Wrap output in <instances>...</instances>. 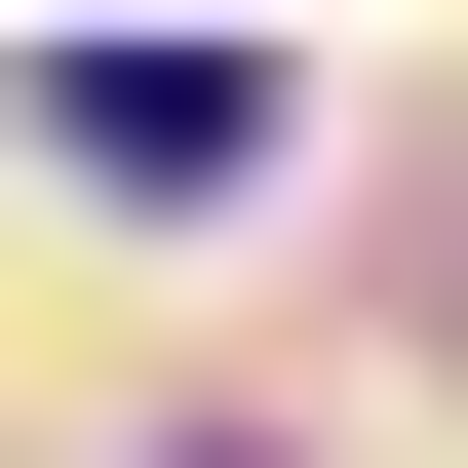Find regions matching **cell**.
I'll list each match as a JSON object with an SVG mask.
<instances>
[{
    "mask_svg": "<svg viewBox=\"0 0 468 468\" xmlns=\"http://www.w3.org/2000/svg\"><path fill=\"white\" fill-rule=\"evenodd\" d=\"M39 156H79V196H234V156H273V79H234V39H79V79H39Z\"/></svg>",
    "mask_w": 468,
    "mask_h": 468,
    "instance_id": "1",
    "label": "cell"
}]
</instances>
